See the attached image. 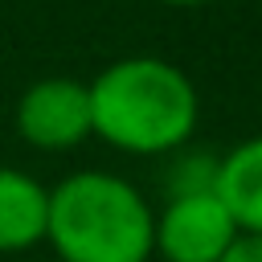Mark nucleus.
Wrapping results in <instances>:
<instances>
[{
	"label": "nucleus",
	"mask_w": 262,
	"mask_h": 262,
	"mask_svg": "<svg viewBox=\"0 0 262 262\" xmlns=\"http://www.w3.org/2000/svg\"><path fill=\"white\" fill-rule=\"evenodd\" d=\"M237 237L242 233L217 192L168 196L156 213V254H164V262H221Z\"/></svg>",
	"instance_id": "3"
},
{
	"label": "nucleus",
	"mask_w": 262,
	"mask_h": 262,
	"mask_svg": "<svg viewBox=\"0 0 262 262\" xmlns=\"http://www.w3.org/2000/svg\"><path fill=\"white\" fill-rule=\"evenodd\" d=\"M86 90L94 135L131 156L180 151L201 119L192 78L164 57H119Z\"/></svg>",
	"instance_id": "1"
},
{
	"label": "nucleus",
	"mask_w": 262,
	"mask_h": 262,
	"mask_svg": "<svg viewBox=\"0 0 262 262\" xmlns=\"http://www.w3.org/2000/svg\"><path fill=\"white\" fill-rule=\"evenodd\" d=\"M217 201L233 217L237 233L262 237V135L242 139L225 156H217Z\"/></svg>",
	"instance_id": "5"
},
{
	"label": "nucleus",
	"mask_w": 262,
	"mask_h": 262,
	"mask_svg": "<svg viewBox=\"0 0 262 262\" xmlns=\"http://www.w3.org/2000/svg\"><path fill=\"white\" fill-rule=\"evenodd\" d=\"M45 237L61 262H147L156 254V213L131 180L74 172L49 192Z\"/></svg>",
	"instance_id": "2"
},
{
	"label": "nucleus",
	"mask_w": 262,
	"mask_h": 262,
	"mask_svg": "<svg viewBox=\"0 0 262 262\" xmlns=\"http://www.w3.org/2000/svg\"><path fill=\"white\" fill-rule=\"evenodd\" d=\"M49 188L16 168H0V254L45 242Z\"/></svg>",
	"instance_id": "6"
},
{
	"label": "nucleus",
	"mask_w": 262,
	"mask_h": 262,
	"mask_svg": "<svg viewBox=\"0 0 262 262\" xmlns=\"http://www.w3.org/2000/svg\"><path fill=\"white\" fill-rule=\"evenodd\" d=\"M16 131H20V139H29L33 147H45V151L78 147L86 135H94L86 82H74V78L33 82L16 102Z\"/></svg>",
	"instance_id": "4"
},
{
	"label": "nucleus",
	"mask_w": 262,
	"mask_h": 262,
	"mask_svg": "<svg viewBox=\"0 0 262 262\" xmlns=\"http://www.w3.org/2000/svg\"><path fill=\"white\" fill-rule=\"evenodd\" d=\"M160 4H172V8H196V4H213V0H160Z\"/></svg>",
	"instance_id": "9"
},
{
	"label": "nucleus",
	"mask_w": 262,
	"mask_h": 262,
	"mask_svg": "<svg viewBox=\"0 0 262 262\" xmlns=\"http://www.w3.org/2000/svg\"><path fill=\"white\" fill-rule=\"evenodd\" d=\"M213 184H217V156H209V151H188L168 172V196L213 192Z\"/></svg>",
	"instance_id": "7"
},
{
	"label": "nucleus",
	"mask_w": 262,
	"mask_h": 262,
	"mask_svg": "<svg viewBox=\"0 0 262 262\" xmlns=\"http://www.w3.org/2000/svg\"><path fill=\"white\" fill-rule=\"evenodd\" d=\"M221 262H262V237H237L229 250H225V258Z\"/></svg>",
	"instance_id": "8"
}]
</instances>
